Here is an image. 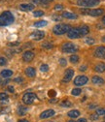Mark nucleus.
I'll list each match as a JSON object with an SVG mask.
<instances>
[{"mask_svg":"<svg viewBox=\"0 0 105 122\" xmlns=\"http://www.w3.org/2000/svg\"><path fill=\"white\" fill-rule=\"evenodd\" d=\"M15 18L9 11H5L0 15V26H7L14 22Z\"/></svg>","mask_w":105,"mask_h":122,"instance_id":"nucleus-1","label":"nucleus"},{"mask_svg":"<svg viewBox=\"0 0 105 122\" xmlns=\"http://www.w3.org/2000/svg\"><path fill=\"white\" fill-rule=\"evenodd\" d=\"M71 28H72V27H71L69 24L59 23V24H56V25L54 27L53 32H54L55 35H63V34L67 33Z\"/></svg>","mask_w":105,"mask_h":122,"instance_id":"nucleus-2","label":"nucleus"},{"mask_svg":"<svg viewBox=\"0 0 105 122\" xmlns=\"http://www.w3.org/2000/svg\"><path fill=\"white\" fill-rule=\"evenodd\" d=\"M78 51V48L77 46H75L73 43H65L62 45V51L63 52H66V53H74Z\"/></svg>","mask_w":105,"mask_h":122,"instance_id":"nucleus-3","label":"nucleus"},{"mask_svg":"<svg viewBox=\"0 0 105 122\" xmlns=\"http://www.w3.org/2000/svg\"><path fill=\"white\" fill-rule=\"evenodd\" d=\"M37 96L35 93L33 92H28V93H25L23 96H22V102L25 104V105H31L35 100H36Z\"/></svg>","mask_w":105,"mask_h":122,"instance_id":"nucleus-4","label":"nucleus"},{"mask_svg":"<svg viewBox=\"0 0 105 122\" xmlns=\"http://www.w3.org/2000/svg\"><path fill=\"white\" fill-rule=\"evenodd\" d=\"M88 81V79L86 76H78L77 78H75L74 80V84L77 86H83Z\"/></svg>","mask_w":105,"mask_h":122,"instance_id":"nucleus-5","label":"nucleus"},{"mask_svg":"<svg viewBox=\"0 0 105 122\" xmlns=\"http://www.w3.org/2000/svg\"><path fill=\"white\" fill-rule=\"evenodd\" d=\"M67 36L70 39H78V38L82 37L80 34V31H79V28H71L67 32Z\"/></svg>","mask_w":105,"mask_h":122,"instance_id":"nucleus-6","label":"nucleus"},{"mask_svg":"<svg viewBox=\"0 0 105 122\" xmlns=\"http://www.w3.org/2000/svg\"><path fill=\"white\" fill-rule=\"evenodd\" d=\"M73 76H74V70L69 68L65 71L64 73V76H63V79H62V81L63 82H69L71 81V79L73 78Z\"/></svg>","mask_w":105,"mask_h":122,"instance_id":"nucleus-7","label":"nucleus"},{"mask_svg":"<svg viewBox=\"0 0 105 122\" xmlns=\"http://www.w3.org/2000/svg\"><path fill=\"white\" fill-rule=\"evenodd\" d=\"M34 56H35V54H34L33 51H26L22 54V59H23L24 62H31V61L33 60V58H34Z\"/></svg>","mask_w":105,"mask_h":122,"instance_id":"nucleus-8","label":"nucleus"},{"mask_svg":"<svg viewBox=\"0 0 105 122\" xmlns=\"http://www.w3.org/2000/svg\"><path fill=\"white\" fill-rule=\"evenodd\" d=\"M94 56L97 58L104 59L105 58V47H98L94 51Z\"/></svg>","mask_w":105,"mask_h":122,"instance_id":"nucleus-9","label":"nucleus"},{"mask_svg":"<svg viewBox=\"0 0 105 122\" xmlns=\"http://www.w3.org/2000/svg\"><path fill=\"white\" fill-rule=\"evenodd\" d=\"M104 13L103 9H88V16H92V17H99Z\"/></svg>","mask_w":105,"mask_h":122,"instance_id":"nucleus-10","label":"nucleus"},{"mask_svg":"<svg viewBox=\"0 0 105 122\" xmlns=\"http://www.w3.org/2000/svg\"><path fill=\"white\" fill-rule=\"evenodd\" d=\"M45 37V32L44 31H41V30H37V31H34L32 34H31V38L35 41H40L42 39H44Z\"/></svg>","mask_w":105,"mask_h":122,"instance_id":"nucleus-11","label":"nucleus"},{"mask_svg":"<svg viewBox=\"0 0 105 122\" xmlns=\"http://www.w3.org/2000/svg\"><path fill=\"white\" fill-rule=\"evenodd\" d=\"M54 114H55V111L54 110H46V111H44L43 112H41L40 118L41 119H46V118L52 117Z\"/></svg>","mask_w":105,"mask_h":122,"instance_id":"nucleus-12","label":"nucleus"},{"mask_svg":"<svg viewBox=\"0 0 105 122\" xmlns=\"http://www.w3.org/2000/svg\"><path fill=\"white\" fill-rule=\"evenodd\" d=\"M61 16L63 19H67V20H76L78 18L76 14L71 13V12H63Z\"/></svg>","mask_w":105,"mask_h":122,"instance_id":"nucleus-13","label":"nucleus"},{"mask_svg":"<svg viewBox=\"0 0 105 122\" xmlns=\"http://www.w3.org/2000/svg\"><path fill=\"white\" fill-rule=\"evenodd\" d=\"M34 8H35V7H34V5H33V4H29V3L20 5V9H21L22 11H24V12H29V11H32Z\"/></svg>","mask_w":105,"mask_h":122,"instance_id":"nucleus-14","label":"nucleus"},{"mask_svg":"<svg viewBox=\"0 0 105 122\" xmlns=\"http://www.w3.org/2000/svg\"><path fill=\"white\" fill-rule=\"evenodd\" d=\"M92 81H93V83L95 84V85H102V84L105 83V81H104L102 78L98 77V76H94V77H93Z\"/></svg>","mask_w":105,"mask_h":122,"instance_id":"nucleus-15","label":"nucleus"},{"mask_svg":"<svg viewBox=\"0 0 105 122\" xmlns=\"http://www.w3.org/2000/svg\"><path fill=\"white\" fill-rule=\"evenodd\" d=\"M25 75L29 78H34L36 75V70L33 67H28L25 69Z\"/></svg>","mask_w":105,"mask_h":122,"instance_id":"nucleus-16","label":"nucleus"},{"mask_svg":"<svg viewBox=\"0 0 105 122\" xmlns=\"http://www.w3.org/2000/svg\"><path fill=\"white\" fill-rule=\"evenodd\" d=\"M78 28H79V31H80V34H81L82 37L86 36L89 32V27L88 25H82V26H80Z\"/></svg>","mask_w":105,"mask_h":122,"instance_id":"nucleus-17","label":"nucleus"},{"mask_svg":"<svg viewBox=\"0 0 105 122\" xmlns=\"http://www.w3.org/2000/svg\"><path fill=\"white\" fill-rule=\"evenodd\" d=\"M100 3V0H86V7L89 8V7H94L96 6Z\"/></svg>","mask_w":105,"mask_h":122,"instance_id":"nucleus-18","label":"nucleus"},{"mask_svg":"<svg viewBox=\"0 0 105 122\" xmlns=\"http://www.w3.org/2000/svg\"><path fill=\"white\" fill-rule=\"evenodd\" d=\"M94 71L97 73H104L105 72V63H98L94 67Z\"/></svg>","mask_w":105,"mask_h":122,"instance_id":"nucleus-19","label":"nucleus"},{"mask_svg":"<svg viewBox=\"0 0 105 122\" xmlns=\"http://www.w3.org/2000/svg\"><path fill=\"white\" fill-rule=\"evenodd\" d=\"M67 115L70 117V118H77L80 116V112L77 111V110H72L70 112H68Z\"/></svg>","mask_w":105,"mask_h":122,"instance_id":"nucleus-20","label":"nucleus"},{"mask_svg":"<svg viewBox=\"0 0 105 122\" xmlns=\"http://www.w3.org/2000/svg\"><path fill=\"white\" fill-rule=\"evenodd\" d=\"M0 75H1V77L5 78V79H6V78L8 79V78H10L11 76L13 75V71H11V70H3Z\"/></svg>","mask_w":105,"mask_h":122,"instance_id":"nucleus-21","label":"nucleus"},{"mask_svg":"<svg viewBox=\"0 0 105 122\" xmlns=\"http://www.w3.org/2000/svg\"><path fill=\"white\" fill-rule=\"evenodd\" d=\"M47 21L46 20H39V21H36V22H34V27H37V28H39V27H44V26H46L47 25Z\"/></svg>","mask_w":105,"mask_h":122,"instance_id":"nucleus-22","label":"nucleus"},{"mask_svg":"<svg viewBox=\"0 0 105 122\" xmlns=\"http://www.w3.org/2000/svg\"><path fill=\"white\" fill-rule=\"evenodd\" d=\"M79 59H80V58H79V56H78L77 54H73V55H71L70 58H69L70 62H71V63H74V64H75V63H78V62H79Z\"/></svg>","mask_w":105,"mask_h":122,"instance_id":"nucleus-23","label":"nucleus"},{"mask_svg":"<svg viewBox=\"0 0 105 122\" xmlns=\"http://www.w3.org/2000/svg\"><path fill=\"white\" fill-rule=\"evenodd\" d=\"M27 112V108H25V107H19V109H18V113L20 115H23L25 114Z\"/></svg>","mask_w":105,"mask_h":122,"instance_id":"nucleus-24","label":"nucleus"},{"mask_svg":"<svg viewBox=\"0 0 105 122\" xmlns=\"http://www.w3.org/2000/svg\"><path fill=\"white\" fill-rule=\"evenodd\" d=\"M81 93H82V90H81L80 88H74V89H72V91H71V94H72L73 96H79Z\"/></svg>","mask_w":105,"mask_h":122,"instance_id":"nucleus-25","label":"nucleus"},{"mask_svg":"<svg viewBox=\"0 0 105 122\" xmlns=\"http://www.w3.org/2000/svg\"><path fill=\"white\" fill-rule=\"evenodd\" d=\"M33 16H34L35 18H39V17H42V16H44V12H43V11H41V10H37V11H34V13H33Z\"/></svg>","mask_w":105,"mask_h":122,"instance_id":"nucleus-26","label":"nucleus"},{"mask_svg":"<svg viewBox=\"0 0 105 122\" xmlns=\"http://www.w3.org/2000/svg\"><path fill=\"white\" fill-rule=\"evenodd\" d=\"M40 70H41V72H43V73H47V72L49 71V66H48L47 64H42V65L40 66Z\"/></svg>","mask_w":105,"mask_h":122,"instance_id":"nucleus-27","label":"nucleus"},{"mask_svg":"<svg viewBox=\"0 0 105 122\" xmlns=\"http://www.w3.org/2000/svg\"><path fill=\"white\" fill-rule=\"evenodd\" d=\"M42 47H43L44 49H47V50H50V49H52V48H53V45H52L51 43H48V42H45V43H43V44H42Z\"/></svg>","mask_w":105,"mask_h":122,"instance_id":"nucleus-28","label":"nucleus"},{"mask_svg":"<svg viewBox=\"0 0 105 122\" xmlns=\"http://www.w3.org/2000/svg\"><path fill=\"white\" fill-rule=\"evenodd\" d=\"M8 98H9V96H8L7 93H4V92H1V93H0V101L7 100Z\"/></svg>","mask_w":105,"mask_h":122,"instance_id":"nucleus-29","label":"nucleus"},{"mask_svg":"<svg viewBox=\"0 0 105 122\" xmlns=\"http://www.w3.org/2000/svg\"><path fill=\"white\" fill-rule=\"evenodd\" d=\"M96 114L98 115H105V109L104 108H100L96 110Z\"/></svg>","mask_w":105,"mask_h":122,"instance_id":"nucleus-30","label":"nucleus"},{"mask_svg":"<svg viewBox=\"0 0 105 122\" xmlns=\"http://www.w3.org/2000/svg\"><path fill=\"white\" fill-rule=\"evenodd\" d=\"M94 42H95V41H94V38H91V37L86 39V43H87L88 45H91V46H92V45H94Z\"/></svg>","mask_w":105,"mask_h":122,"instance_id":"nucleus-31","label":"nucleus"},{"mask_svg":"<svg viewBox=\"0 0 105 122\" xmlns=\"http://www.w3.org/2000/svg\"><path fill=\"white\" fill-rule=\"evenodd\" d=\"M7 64V59L5 57H0V66H5Z\"/></svg>","mask_w":105,"mask_h":122,"instance_id":"nucleus-32","label":"nucleus"},{"mask_svg":"<svg viewBox=\"0 0 105 122\" xmlns=\"http://www.w3.org/2000/svg\"><path fill=\"white\" fill-rule=\"evenodd\" d=\"M61 106H63V107H71V106H72V103H71L70 101L65 100V101H63V102L61 103Z\"/></svg>","mask_w":105,"mask_h":122,"instance_id":"nucleus-33","label":"nucleus"},{"mask_svg":"<svg viewBox=\"0 0 105 122\" xmlns=\"http://www.w3.org/2000/svg\"><path fill=\"white\" fill-rule=\"evenodd\" d=\"M61 19H62V16L61 17V16H58V15H54L53 16V20H55V21H61Z\"/></svg>","mask_w":105,"mask_h":122,"instance_id":"nucleus-34","label":"nucleus"},{"mask_svg":"<svg viewBox=\"0 0 105 122\" xmlns=\"http://www.w3.org/2000/svg\"><path fill=\"white\" fill-rule=\"evenodd\" d=\"M59 64H61V66H66V64H67V62H66V59L65 58H61L59 59Z\"/></svg>","mask_w":105,"mask_h":122,"instance_id":"nucleus-35","label":"nucleus"},{"mask_svg":"<svg viewBox=\"0 0 105 122\" xmlns=\"http://www.w3.org/2000/svg\"><path fill=\"white\" fill-rule=\"evenodd\" d=\"M48 95H49L50 97H55V95H56V92H55V90H49Z\"/></svg>","mask_w":105,"mask_h":122,"instance_id":"nucleus-36","label":"nucleus"},{"mask_svg":"<svg viewBox=\"0 0 105 122\" xmlns=\"http://www.w3.org/2000/svg\"><path fill=\"white\" fill-rule=\"evenodd\" d=\"M41 4H49L51 2H53L54 0H39Z\"/></svg>","mask_w":105,"mask_h":122,"instance_id":"nucleus-37","label":"nucleus"},{"mask_svg":"<svg viewBox=\"0 0 105 122\" xmlns=\"http://www.w3.org/2000/svg\"><path fill=\"white\" fill-rule=\"evenodd\" d=\"M62 9H63V6H62V5H59V4H57V5H55V10H56V11L62 10Z\"/></svg>","mask_w":105,"mask_h":122,"instance_id":"nucleus-38","label":"nucleus"},{"mask_svg":"<svg viewBox=\"0 0 105 122\" xmlns=\"http://www.w3.org/2000/svg\"><path fill=\"white\" fill-rule=\"evenodd\" d=\"M14 81H15V82H22V81H23V79L21 78V77H18V78H16V79L14 80Z\"/></svg>","mask_w":105,"mask_h":122,"instance_id":"nucleus-39","label":"nucleus"},{"mask_svg":"<svg viewBox=\"0 0 105 122\" xmlns=\"http://www.w3.org/2000/svg\"><path fill=\"white\" fill-rule=\"evenodd\" d=\"M89 118H91L92 120H97L98 119V114H96V113L95 114H92Z\"/></svg>","mask_w":105,"mask_h":122,"instance_id":"nucleus-40","label":"nucleus"},{"mask_svg":"<svg viewBox=\"0 0 105 122\" xmlns=\"http://www.w3.org/2000/svg\"><path fill=\"white\" fill-rule=\"evenodd\" d=\"M19 45H20L19 42H15V43H10V44H9V46H14V47H16V46H19Z\"/></svg>","mask_w":105,"mask_h":122,"instance_id":"nucleus-41","label":"nucleus"},{"mask_svg":"<svg viewBox=\"0 0 105 122\" xmlns=\"http://www.w3.org/2000/svg\"><path fill=\"white\" fill-rule=\"evenodd\" d=\"M8 90L10 91V92H14V91H15V88H14L12 85H10V86H8Z\"/></svg>","mask_w":105,"mask_h":122,"instance_id":"nucleus-42","label":"nucleus"},{"mask_svg":"<svg viewBox=\"0 0 105 122\" xmlns=\"http://www.w3.org/2000/svg\"><path fill=\"white\" fill-rule=\"evenodd\" d=\"M86 70H87V66H82V67H80V71L84 72V71H86Z\"/></svg>","mask_w":105,"mask_h":122,"instance_id":"nucleus-43","label":"nucleus"},{"mask_svg":"<svg viewBox=\"0 0 105 122\" xmlns=\"http://www.w3.org/2000/svg\"><path fill=\"white\" fill-rule=\"evenodd\" d=\"M77 122H87V119L86 118H80Z\"/></svg>","mask_w":105,"mask_h":122,"instance_id":"nucleus-44","label":"nucleus"},{"mask_svg":"<svg viewBox=\"0 0 105 122\" xmlns=\"http://www.w3.org/2000/svg\"><path fill=\"white\" fill-rule=\"evenodd\" d=\"M8 82H9V80H7V81H4V82H2L1 84H2V86H4V85H6V84H7Z\"/></svg>","mask_w":105,"mask_h":122,"instance_id":"nucleus-45","label":"nucleus"},{"mask_svg":"<svg viewBox=\"0 0 105 122\" xmlns=\"http://www.w3.org/2000/svg\"><path fill=\"white\" fill-rule=\"evenodd\" d=\"M32 2H33V3H36V4H41L39 0H32Z\"/></svg>","mask_w":105,"mask_h":122,"instance_id":"nucleus-46","label":"nucleus"},{"mask_svg":"<svg viewBox=\"0 0 105 122\" xmlns=\"http://www.w3.org/2000/svg\"><path fill=\"white\" fill-rule=\"evenodd\" d=\"M18 122H29L28 120H26V119H22V120H19Z\"/></svg>","mask_w":105,"mask_h":122,"instance_id":"nucleus-47","label":"nucleus"},{"mask_svg":"<svg viewBox=\"0 0 105 122\" xmlns=\"http://www.w3.org/2000/svg\"><path fill=\"white\" fill-rule=\"evenodd\" d=\"M102 22H103V23L105 24V16H104V17L102 18Z\"/></svg>","mask_w":105,"mask_h":122,"instance_id":"nucleus-48","label":"nucleus"},{"mask_svg":"<svg viewBox=\"0 0 105 122\" xmlns=\"http://www.w3.org/2000/svg\"><path fill=\"white\" fill-rule=\"evenodd\" d=\"M68 122H75V121H74V120H69Z\"/></svg>","mask_w":105,"mask_h":122,"instance_id":"nucleus-49","label":"nucleus"},{"mask_svg":"<svg viewBox=\"0 0 105 122\" xmlns=\"http://www.w3.org/2000/svg\"><path fill=\"white\" fill-rule=\"evenodd\" d=\"M2 83V81H1V78H0V84H1Z\"/></svg>","mask_w":105,"mask_h":122,"instance_id":"nucleus-50","label":"nucleus"},{"mask_svg":"<svg viewBox=\"0 0 105 122\" xmlns=\"http://www.w3.org/2000/svg\"><path fill=\"white\" fill-rule=\"evenodd\" d=\"M103 41H104V42H105V37H103Z\"/></svg>","mask_w":105,"mask_h":122,"instance_id":"nucleus-51","label":"nucleus"},{"mask_svg":"<svg viewBox=\"0 0 105 122\" xmlns=\"http://www.w3.org/2000/svg\"><path fill=\"white\" fill-rule=\"evenodd\" d=\"M1 110H2V109H1V107H0V112H1Z\"/></svg>","mask_w":105,"mask_h":122,"instance_id":"nucleus-52","label":"nucleus"},{"mask_svg":"<svg viewBox=\"0 0 105 122\" xmlns=\"http://www.w3.org/2000/svg\"><path fill=\"white\" fill-rule=\"evenodd\" d=\"M104 119H105V116H104Z\"/></svg>","mask_w":105,"mask_h":122,"instance_id":"nucleus-53","label":"nucleus"},{"mask_svg":"<svg viewBox=\"0 0 105 122\" xmlns=\"http://www.w3.org/2000/svg\"><path fill=\"white\" fill-rule=\"evenodd\" d=\"M103 122H105V121H103Z\"/></svg>","mask_w":105,"mask_h":122,"instance_id":"nucleus-54","label":"nucleus"}]
</instances>
